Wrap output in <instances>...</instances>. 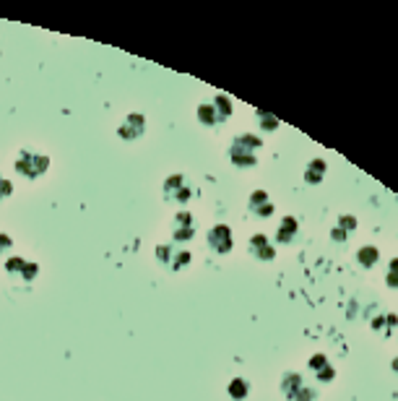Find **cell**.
<instances>
[{"label": "cell", "mask_w": 398, "mask_h": 401, "mask_svg": "<svg viewBox=\"0 0 398 401\" xmlns=\"http://www.w3.org/2000/svg\"><path fill=\"white\" fill-rule=\"evenodd\" d=\"M16 169H18V175H24V178H39V175H45L47 169H50V159L45 154H37V151H32V149H24L18 159H16Z\"/></svg>", "instance_id": "6da1fadb"}, {"label": "cell", "mask_w": 398, "mask_h": 401, "mask_svg": "<svg viewBox=\"0 0 398 401\" xmlns=\"http://www.w3.org/2000/svg\"><path fill=\"white\" fill-rule=\"evenodd\" d=\"M229 393H232V399H245V396H247V383H245L242 378L232 380V383H229Z\"/></svg>", "instance_id": "7c38bea8"}, {"label": "cell", "mask_w": 398, "mask_h": 401, "mask_svg": "<svg viewBox=\"0 0 398 401\" xmlns=\"http://www.w3.org/2000/svg\"><path fill=\"white\" fill-rule=\"evenodd\" d=\"M3 247H11V237H8V234H0V250H3Z\"/></svg>", "instance_id": "ac0fdd59"}, {"label": "cell", "mask_w": 398, "mask_h": 401, "mask_svg": "<svg viewBox=\"0 0 398 401\" xmlns=\"http://www.w3.org/2000/svg\"><path fill=\"white\" fill-rule=\"evenodd\" d=\"M250 208L260 214V217H271L273 214V206L269 204V195L263 193V191H258V193L250 195Z\"/></svg>", "instance_id": "ba28073f"}, {"label": "cell", "mask_w": 398, "mask_h": 401, "mask_svg": "<svg viewBox=\"0 0 398 401\" xmlns=\"http://www.w3.org/2000/svg\"><path fill=\"white\" fill-rule=\"evenodd\" d=\"M208 245L214 247L216 253H229V250H232V232H229V227H224V224L214 227V230L208 232Z\"/></svg>", "instance_id": "8992f818"}, {"label": "cell", "mask_w": 398, "mask_h": 401, "mask_svg": "<svg viewBox=\"0 0 398 401\" xmlns=\"http://www.w3.org/2000/svg\"><path fill=\"white\" fill-rule=\"evenodd\" d=\"M364 258L367 263H373L375 260V247H364V253H360V260Z\"/></svg>", "instance_id": "e0dca14e"}, {"label": "cell", "mask_w": 398, "mask_h": 401, "mask_svg": "<svg viewBox=\"0 0 398 401\" xmlns=\"http://www.w3.org/2000/svg\"><path fill=\"white\" fill-rule=\"evenodd\" d=\"M250 247H253V253H256V256H260L263 260H271V258H273V247H271L269 243H266V237H263V234L253 237V240H250Z\"/></svg>", "instance_id": "9c48e42d"}, {"label": "cell", "mask_w": 398, "mask_h": 401, "mask_svg": "<svg viewBox=\"0 0 398 401\" xmlns=\"http://www.w3.org/2000/svg\"><path fill=\"white\" fill-rule=\"evenodd\" d=\"M156 258L162 260L169 271H180L182 266L190 260V253H185V250H172L169 245H159L156 247Z\"/></svg>", "instance_id": "277c9868"}, {"label": "cell", "mask_w": 398, "mask_h": 401, "mask_svg": "<svg viewBox=\"0 0 398 401\" xmlns=\"http://www.w3.org/2000/svg\"><path fill=\"white\" fill-rule=\"evenodd\" d=\"M11 193H13V185L0 178V198H5V195H11Z\"/></svg>", "instance_id": "9a60e30c"}, {"label": "cell", "mask_w": 398, "mask_h": 401, "mask_svg": "<svg viewBox=\"0 0 398 401\" xmlns=\"http://www.w3.org/2000/svg\"><path fill=\"white\" fill-rule=\"evenodd\" d=\"M24 276L26 279H34L37 276V266L34 263H24Z\"/></svg>", "instance_id": "2e32d148"}, {"label": "cell", "mask_w": 398, "mask_h": 401, "mask_svg": "<svg viewBox=\"0 0 398 401\" xmlns=\"http://www.w3.org/2000/svg\"><path fill=\"white\" fill-rule=\"evenodd\" d=\"M258 149H260V141H258L256 136H240L232 143V162L237 167H253Z\"/></svg>", "instance_id": "7a4b0ae2"}, {"label": "cell", "mask_w": 398, "mask_h": 401, "mask_svg": "<svg viewBox=\"0 0 398 401\" xmlns=\"http://www.w3.org/2000/svg\"><path fill=\"white\" fill-rule=\"evenodd\" d=\"M323 172H325V165L323 162H312L308 169V182H318L323 178Z\"/></svg>", "instance_id": "5bb4252c"}, {"label": "cell", "mask_w": 398, "mask_h": 401, "mask_svg": "<svg viewBox=\"0 0 398 401\" xmlns=\"http://www.w3.org/2000/svg\"><path fill=\"white\" fill-rule=\"evenodd\" d=\"M143 128H146L143 115H128L123 120V125H120V136H123L125 141H136V138H141Z\"/></svg>", "instance_id": "52a82bcc"}, {"label": "cell", "mask_w": 398, "mask_h": 401, "mask_svg": "<svg viewBox=\"0 0 398 401\" xmlns=\"http://www.w3.org/2000/svg\"><path fill=\"white\" fill-rule=\"evenodd\" d=\"M172 227H175V230H172L175 243H188V240L195 234V219L188 214V211H180V214L175 217V224H172Z\"/></svg>", "instance_id": "5b68a950"}, {"label": "cell", "mask_w": 398, "mask_h": 401, "mask_svg": "<svg viewBox=\"0 0 398 401\" xmlns=\"http://www.w3.org/2000/svg\"><path fill=\"white\" fill-rule=\"evenodd\" d=\"M295 227H297V221L292 219V217H286V219L282 221V232H279V243H292V240H295Z\"/></svg>", "instance_id": "8fae6325"}, {"label": "cell", "mask_w": 398, "mask_h": 401, "mask_svg": "<svg viewBox=\"0 0 398 401\" xmlns=\"http://www.w3.org/2000/svg\"><path fill=\"white\" fill-rule=\"evenodd\" d=\"M214 112H216L219 117V123L221 120H227L232 112V102H229V97H224V94H219L216 99H214Z\"/></svg>", "instance_id": "30bf717a"}, {"label": "cell", "mask_w": 398, "mask_h": 401, "mask_svg": "<svg viewBox=\"0 0 398 401\" xmlns=\"http://www.w3.org/2000/svg\"><path fill=\"white\" fill-rule=\"evenodd\" d=\"M190 195H193V191H190V185L185 182V178H182V175L167 178V182H164V198H167V201L185 204V201H190Z\"/></svg>", "instance_id": "3957f363"}, {"label": "cell", "mask_w": 398, "mask_h": 401, "mask_svg": "<svg viewBox=\"0 0 398 401\" xmlns=\"http://www.w3.org/2000/svg\"><path fill=\"white\" fill-rule=\"evenodd\" d=\"M198 117L203 120L206 125H214V123H219L216 112H214V104H203V107L198 110Z\"/></svg>", "instance_id": "4fadbf2b"}]
</instances>
